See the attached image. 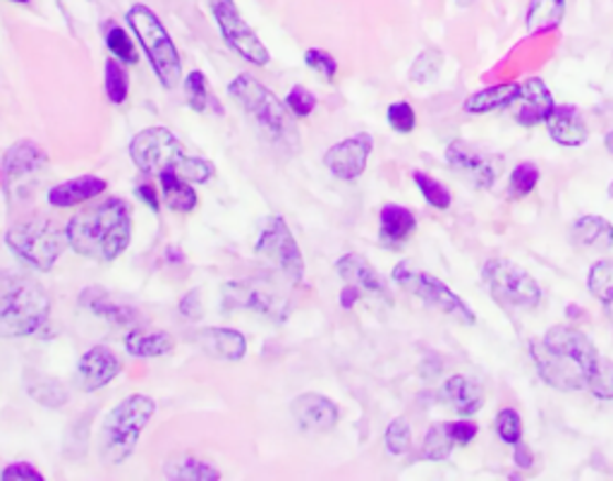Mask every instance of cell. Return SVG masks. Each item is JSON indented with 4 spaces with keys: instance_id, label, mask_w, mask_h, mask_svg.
<instances>
[{
    "instance_id": "obj_1",
    "label": "cell",
    "mask_w": 613,
    "mask_h": 481,
    "mask_svg": "<svg viewBox=\"0 0 613 481\" xmlns=\"http://www.w3.org/2000/svg\"><path fill=\"white\" fill-rule=\"evenodd\" d=\"M537 374L556 391L588 389L599 401H613V362L573 326H551L529 342Z\"/></svg>"
},
{
    "instance_id": "obj_2",
    "label": "cell",
    "mask_w": 613,
    "mask_h": 481,
    "mask_svg": "<svg viewBox=\"0 0 613 481\" xmlns=\"http://www.w3.org/2000/svg\"><path fill=\"white\" fill-rule=\"evenodd\" d=\"M67 244L92 261H116L132 240V209L125 199H108L92 211L77 214L65 228Z\"/></svg>"
},
{
    "instance_id": "obj_3",
    "label": "cell",
    "mask_w": 613,
    "mask_h": 481,
    "mask_svg": "<svg viewBox=\"0 0 613 481\" xmlns=\"http://www.w3.org/2000/svg\"><path fill=\"white\" fill-rule=\"evenodd\" d=\"M130 158L142 173L161 175L163 171H175L187 183H208L216 173L212 161L190 156L183 142L165 128H147L139 132L130 144Z\"/></svg>"
},
{
    "instance_id": "obj_4",
    "label": "cell",
    "mask_w": 613,
    "mask_h": 481,
    "mask_svg": "<svg viewBox=\"0 0 613 481\" xmlns=\"http://www.w3.org/2000/svg\"><path fill=\"white\" fill-rule=\"evenodd\" d=\"M228 94L249 116V120L264 132V136H269L276 146L290 151V154L300 149L295 116H292L290 108L283 101H278V96L264 87L261 81H257L249 73H240L228 85Z\"/></svg>"
},
{
    "instance_id": "obj_5",
    "label": "cell",
    "mask_w": 613,
    "mask_h": 481,
    "mask_svg": "<svg viewBox=\"0 0 613 481\" xmlns=\"http://www.w3.org/2000/svg\"><path fill=\"white\" fill-rule=\"evenodd\" d=\"M51 319V299L44 287L26 276L0 281V338L39 334Z\"/></svg>"
},
{
    "instance_id": "obj_6",
    "label": "cell",
    "mask_w": 613,
    "mask_h": 481,
    "mask_svg": "<svg viewBox=\"0 0 613 481\" xmlns=\"http://www.w3.org/2000/svg\"><path fill=\"white\" fill-rule=\"evenodd\" d=\"M153 412H157V403L142 393L125 397L122 403L108 412L99 436V456L104 464L118 467L132 456Z\"/></svg>"
},
{
    "instance_id": "obj_7",
    "label": "cell",
    "mask_w": 613,
    "mask_h": 481,
    "mask_svg": "<svg viewBox=\"0 0 613 481\" xmlns=\"http://www.w3.org/2000/svg\"><path fill=\"white\" fill-rule=\"evenodd\" d=\"M125 20H128L130 30L139 39V46L144 48L161 85L165 89H175L183 81V61H180L173 39L163 22L157 18V12L142 3H135Z\"/></svg>"
},
{
    "instance_id": "obj_8",
    "label": "cell",
    "mask_w": 613,
    "mask_h": 481,
    "mask_svg": "<svg viewBox=\"0 0 613 481\" xmlns=\"http://www.w3.org/2000/svg\"><path fill=\"white\" fill-rule=\"evenodd\" d=\"M65 230H58L46 216L22 218L6 232L10 252L36 271H51L65 250Z\"/></svg>"
},
{
    "instance_id": "obj_9",
    "label": "cell",
    "mask_w": 613,
    "mask_h": 481,
    "mask_svg": "<svg viewBox=\"0 0 613 481\" xmlns=\"http://www.w3.org/2000/svg\"><path fill=\"white\" fill-rule=\"evenodd\" d=\"M486 291L498 305L515 309H535L541 302V287L529 273L508 259H490L482 269Z\"/></svg>"
},
{
    "instance_id": "obj_10",
    "label": "cell",
    "mask_w": 613,
    "mask_h": 481,
    "mask_svg": "<svg viewBox=\"0 0 613 481\" xmlns=\"http://www.w3.org/2000/svg\"><path fill=\"white\" fill-rule=\"evenodd\" d=\"M394 281L402 287V291L420 297L424 305L453 316V319H458L460 324L472 326L477 321L475 311L467 307L465 299H460L449 285L439 281L437 276H431V273L412 269L408 261H400V264L394 269Z\"/></svg>"
},
{
    "instance_id": "obj_11",
    "label": "cell",
    "mask_w": 613,
    "mask_h": 481,
    "mask_svg": "<svg viewBox=\"0 0 613 481\" xmlns=\"http://www.w3.org/2000/svg\"><path fill=\"white\" fill-rule=\"evenodd\" d=\"M223 307L226 311H249L273 324H286L292 311L290 302L273 291L271 285L259 281H238L223 285Z\"/></svg>"
},
{
    "instance_id": "obj_12",
    "label": "cell",
    "mask_w": 613,
    "mask_h": 481,
    "mask_svg": "<svg viewBox=\"0 0 613 481\" xmlns=\"http://www.w3.org/2000/svg\"><path fill=\"white\" fill-rule=\"evenodd\" d=\"M255 250L257 254L267 256L273 266L281 269L290 283L300 285L304 281V256L300 252L298 240L292 238V230L281 216H269L261 223Z\"/></svg>"
},
{
    "instance_id": "obj_13",
    "label": "cell",
    "mask_w": 613,
    "mask_h": 481,
    "mask_svg": "<svg viewBox=\"0 0 613 481\" xmlns=\"http://www.w3.org/2000/svg\"><path fill=\"white\" fill-rule=\"evenodd\" d=\"M208 8L214 12V20L223 39H226V44L238 53L240 58L252 65H269V48L261 44L257 32L245 22L238 6H235V0H208Z\"/></svg>"
},
{
    "instance_id": "obj_14",
    "label": "cell",
    "mask_w": 613,
    "mask_h": 481,
    "mask_svg": "<svg viewBox=\"0 0 613 481\" xmlns=\"http://www.w3.org/2000/svg\"><path fill=\"white\" fill-rule=\"evenodd\" d=\"M445 161L458 173H463L467 181L480 189H492L504 171V158L496 154L472 146L467 142H451L445 149Z\"/></svg>"
},
{
    "instance_id": "obj_15",
    "label": "cell",
    "mask_w": 613,
    "mask_h": 481,
    "mask_svg": "<svg viewBox=\"0 0 613 481\" xmlns=\"http://www.w3.org/2000/svg\"><path fill=\"white\" fill-rule=\"evenodd\" d=\"M46 166H49V154L36 142L22 140L18 144H12L3 158V168H0V177H3V187L8 195L15 187H20L24 181L39 175Z\"/></svg>"
},
{
    "instance_id": "obj_16",
    "label": "cell",
    "mask_w": 613,
    "mask_h": 481,
    "mask_svg": "<svg viewBox=\"0 0 613 481\" xmlns=\"http://www.w3.org/2000/svg\"><path fill=\"white\" fill-rule=\"evenodd\" d=\"M374 142L369 134H355L351 140L338 142L336 146H331L324 156L326 168L338 177V181H357V177L365 173L367 161L372 156Z\"/></svg>"
},
{
    "instance_id": "obj_17",
    "label": "cell",
    "mask_w": 613,
    "mask_h": 481,
    "mask_svg": "<svg viewBox=\"0 0 613 481\" xmlns=\"http://www.w3.org/2000/svg\"><path fill=\"white\" fill-rule=\"evenodd\" d=\"M122 371V364L116 357V352L106 346H94L85 354L79 357L77 369H75V383L79 391L94 393L108 386Z\"/></svg>"
},
{
    "instance_id": "obj_18",
    "label": "cell",
    "mask_w": 613,
    "mask_h": 481,
    "mask_svg": "<svg viewBox=\"0 0 613 481\" xmlns=\"http://www.w3.org/2000/svg\"><path fill=\"white\" fill-rule=\"evenodd\" d=\"M292 417H295L302 431L324 434L338 424V407L326 395L302 393L290 405Z\"/></svg>"
},
{
    "instance_id": "obj_19",
    "label": "cell",
    "mask_w": 613,
    "mask_h": 481,
    "mask_svg": "<svg viewBox=\"0 0 613 481\" xmlns=\"http://www.w3.org/2000/svg\"><path fill=\"white\" fill-rule=\"evenodd\" d=\"M194 342L221 362H240L247 354V338L233 328H202L194 334Z\"/></svg>"
},
{
    "instance_id": "obj_20",
    "label": "cell",
    "mask_w": 613,
    "mask_h": 481,
    "mask_svg": "<svg viewBox=\"0 0 613 481\" xmlns=\"http://www.w3.org/2000/svg\"><path fill=\"white\" fill-rule=\"evenodd\" d=\"M79 305L116 326H135L139 321V311L135 307L122 305L120 299H116L114 295L106 293L104 287H96V285L79 293Z\"/></svg>"
},
{
    "instance_id": "obj_21",
    "label": "cell",
    "mask_w": 613,
    "mask_h": 481,
    "mask_svg": "<svg viewBox=\"0 0 613 481\" xmlns=\"http://www.w3.org/2000/svg\"><path fill=\"white\" fill-rule=\"evenodd\" d=\"M336 273L347 283L357 287L359 293H369L376 297H388L386 291V283L379 276V271H376L365 256L359 254H345L336 261Z\"/></svg>"
},
{
    "instance_id": "obj_22",
    "label": "cell",
    "mask_w": 613,
    "mask_h": 481,
    "mask_svg": "<svg viewBox=\"0 0 613 481\" xmlns=\"http://www.w3.org/2000/svg\"><path fill=\"white\" fill-rule=\"evenodd\" d=\"M547 128L551 140L561 146H582L590 140L588 122L573 106H556L547 118Z\"/></svg>"
},
{
    "instance_id": "obj_23",
    "label": "cell",
    "mask_w": 613,
    "mask_h": 481,
    "mask_svg": "<svg viewBox=\"0 0 613 481\" xmlns=\"http://www.w3.org/2000/svg\"><path fill=\"white\" fill-rule=\"evenodd\" d=\"M520 101H523V106L515 118H518L523 128H535V125H539V122H547V118L556 108L551 91L539 77H529L525 81L523 91H520Z\"/></svg>"
},
{
    "instance_id": "obj_24",
    "label": "cell",
    "mask_w": 613,
    "mask_h": 481,
    "mask_svg": "<svg viewBox=\"0 0 613 481\" xmlns=\"http://www.w3.org/2000/svg\"><path fill=\"white\" fill-rule=\"evenodd\" d=\"M106 189H108V183L101 181V177L82 175V177H75V181H67V183L51 187L46 199L51 206H55V209H69V206L85 204L94 197L104 195Z\"/></svg>"
},
{
    "instance_id": "obj_25",
    "label": "cell",
    "mask_w": 613,
    "mask_h": 481,
    "mask_svg": "<svg viewBox=\"0 0 613 481\" xmlns=\"http://www.w3.org/2000/svg\"><path fill=\"white\" fill-rule=\"evenodd\" d=\"M441 397L451 405L453 412H458V415H463V417L475 415V412H480L484 405L482 389L475 381H470L467 376H460V374L451 376L443 383Z\"/></svg>"
},
{
    "instance_id": "obj_26",
    "label": "cell",
    "mask_w": 613,
    "mask_h": 481,
    "mask_svg": "<svg viewBox=\"0 0 613 481\" xmlns=\"http://www.w3.org/2000/svg\"><path fill=\"white\" fill-rule=\"evenodd\" d=\"M523 85H498V87H486L482 91H475L467 96L463 103V111L472 116H486L494 111H504L510 103L520 99Z\"/></svg>"
},
{
    "instance_id": "obj_27",
    "label": "cell",
    "mask_w": 613,
    "mask_h": 481,
    "mask_svg": "<svg viewBox=\"0 0 613 481\" xmlns=\"http://www.w3.org/2000/svg\"><path fill=\"white\" fill-rule=\"evenodd\" d=\"M570 238L580 247L606 252L613 247V226L602 216H582L570 226Z\"/></svg>"
},
{
    "instance_id": "obj_28",
    "label": "cell",
    "mask_w": 613,
    "mask_h": 481,
    "mask_svg": "<svg viewBox=\"0 0 613 481\" xmlns=\"http://www.w3.org/2000/svg\"><path fill=\"white\" fill-rule=\"evenodd\" d=\"M379 223H381V238L388 244L406 242L417 230L415 214L410 209H406V206H398V204H386L384 206L381 216H379Z\"/></svg>"
},
{
    "instance_id": "obj_29",
    "label": "cell",
    "mask_w": 613,
    "mask_h": 481,
    "mask_svg": "<svg viewBox=\"0 0 613 481\" xmlns=\"http://www.w3.org/2000/svg\"><path fill=\"white\" fill-rule=\"evenodd\" d=\"M566 0H529L527 6V32L545 34L563 22Z\"/></svg>"
},
{
    "instance_id": "obj_30",
    "label": "cell",
    "mask_w": 613,
    "mask_h": 481,
    "mask_svg": "<svg viewBox=\"0 0 613 481\" xmlns=\"http://www.w3.org/2000/svg\"><path fill=\"white\" fill-rule=\"evenodd\" d=\"M161 189H163L165 206L178 214H190L200 201L197 192H194L185 177H180L175 171L161 173Z\"/></svg>"
},
{
    "instance_id": "obj_31",
    "label": "cell",
    "mask_w": 613,
    "mask_h": 481,
    "mask_svg": "<svg viewBox=\"0 0 613 481\" xmlns=\"http://www.w3.org/2000/svg\"><path fill=\"white\" fill-rule=\"evenodd\" d=\"M173 348H175L173 336L163 331L147 334L135 328V331H130L128 338H125V350H128L132 357H142V360H147V357H163L173 352Z\"/></svg>"
},
{
    "instance_id": "obj_32",
    "label": "cell",
    "mask_w": 613,
    "mask_h": 481,
    "mask_svg": "<svg viewBox=\"0 0 613 481\" xmlns=\"http://www.w3.org/2000/svg\"><path fill=\"white\" fill-rule=\"evenodd\" d=\"M163 474L169 479H187V481H218L223 477L214 464H208V462H204L200 458H192V456L173 458L169 464L163 467Z\"/></svg>"
},
{
    "instance_id": "obj_33",
    "label": "cell",
    "mask_w": 613,
    "mask_h": 481,
    "mask_svg": "<svg viewBox=\"0 0 613 481\" xmlns=\"http://www.w3.org/2000/svg\"><path fill=\"white\" fill-rule=\"evenodd\" d=\"M185 96L187 103L194 113H206L212 111L214 116H223V106L214 99L212 87H208L204 73H190L185 77Z\"/></svg>"
},
{
    "instance_id": "obj_34",
    "label": "cell",
    "mask_w": 613,
    "mask_h": 481,
    "mask_svg": "<svg viewBox=\"0 0 613 481\" xmlns=\"http://www.w3.org/2000/svg\"><path fill=\"white\" fill-rule=\"evenodd\" d=\"M588 287L592 297L606 309L613 319V261H596L588 273Z\"/></svg>"
},
{
    "instance_id": "obj_35",
    "label": "cell",
    "mask_w": 613,
    "mask_h": 481,
    "mask_svg": "<svg viewBox=\"0 0 613 481\" xmlns=\"http://www.w3.org/2000/svg\"><path fill=\"white\" fill-rule=\"evenodd\" d=\"M26 393H30L34 401L44 407H63L69 397L61 381L41 376V374L26 376Z\"/></svg>"
},
{
    "instance_id": "obj_36",
    "label": "cell",
    "mask_w": 613,
    "mask_h": 481,
    "mask_svg": "<svg viewBox=\"0 0 613 481\" xmlns=\"http://www.w3.org/2000/svg\"><path fill=\"white\" fill-rule=\"evenodd\" d=\"M104 89L110 103H125L128 101V94H130V79L128 73L122 70V65L116 58H108L106 67H104Z\"/></svg>"
},
{
    "instance_id": "obj_37",
    "label": "cell",
    "mask_w": 613,
    "mask_h": 481,
    "mask_svg": "<svg viewBox=\"0 0 613 481\" xmlns=\"http://www.w3.org/2000/svg\"><path fill=\"white\" fill-rule=\"evenodd\" d=\"M453 448H455V444H453L449 429H445V424L431 426L424 436V444H422V458L429 462H443L451 458Z\"/></svg>"
},
{
    "instance_id": "obj_38",
    "label": "cell",
    "mask_w": 613,
    "mask_h": 481,
    "mask_svg": "<svg viewBox=\"0 0 613 481\" xmlns=\"http://www.w3.org/2000/svg\"><path fill=\"white\" fill-rule=\"evenodd\" d=\"M412 181H415L417 187H420L422 197L431 206H434V209H439V211L449 209V206H451V192H449V187H445L443 183H439L437 177H431V175H427L422 171H412Z\"/></svg>"
},
{
    "instance_id": "obj_39",
    "label": "cell",
    "mask_w": 613,
    "mask_h": 481,
    "mask_svg": "<svg viewBox=\"0 0 613 481\" xmlns=\"http://www.w3.org/2000/svg\"><path fill=\"white\" fill-rule=\"evenodd\" d=\"M384 444H386L388 456H394V458L406 456L412 446V429L406 417H396L391 424H388Z\"/></svg>"
},
{
    "instance_id": "obj_40",
    "label": "cell",
    "mask_w": 613,
    "mask_h": 481,
    "mask_svg": "<svg viewBox=\"0 0 613 481\" xmlns=\"http://www.w3.org/2000/svg\"><path fill=\"white\" fill-rule=\"evenodd\" d=\"M443 67V56H441V51L437 48H427L422 51L420 56H417V61L412 63L410 67V79L415 81V85H429V81H434L439 70Z\"/></svg>"
},
{
    "instance_id": "obj_41",
    "label": "cell",
    "mask_w": 613,
    "mask_h": 481,
    "mask_svg": "<svg viewBox=\"0 0 613 481\" xmlns=\"http://www.w3.org/2000/svg\"><path fill=\"white\" fill-rule=\"evenodd\" d=\"M106 48L110 51V56H114L116 61L120 63H128V65H135L137 63V51H135V44H132V39L130 34L122 30V26L114 24L110 30L106 32Z\"/></svg>"
},
{
    "instance_id": "obj_42",
    "label": "cell",
    "mask_w": 613,
    "mask_h": 481,
    "mask_svg": "<svg viewBox=\"0 0 613 481\" xmlns=\"http://www.w3.org/2000/svg\"><path fill=\"white\" fill-rule=\"evenodd\" d=\"M539 183V168L535 163H520L518 168L510 173V183H508V192L510 199H523L533 192Z\"/></svg>"
},
{
    "instance_id": "obj_43",
    "label": "cell",
    "mask_w": 613,
    "mask_h": 481,
    "mask_svg": "<svg viewBox=\"0 0 613 481\" xmlns=\"http://www.w3.org/2000/svg\"><path fill=\"white\" fill-rule=\"evenodd\" d=\"M496 431L501 441L508 446H518L523 441V419L515 409L506 407L496 415Z\"/></svg>"
},
{
    "instance_id": "obj_44",
    "label": "cell",
    "mask_w": 613,
    "mask_h": 481,
    "mask_svg": "<svg viewBox=\"0 0 613 481\" xmlns=\"http://www.w3.org/2000/svg\"><path fill=\"white\" fill-rule=\"evenodd\" d=\"M304 63H306V67H310V70L319 73L326 81H333V79H336V75H338L336 58H333L331 53H326L322 48H310V51H306L304 53Z\"/></svg>"
},
{
    "instance_id": "obj_45",
    "label": "cell",
    "mask_w": 613,
    "mask_h": 481,
    "mask_svg": "<svg viewBox=\"0 0 613 481\" xmlns=\"http://www.w3.org/2000/svg\"><path fill=\"white\" fill-rule=\"evenodd\" d=\"M388 125H391L400 134H410L417 125V116L412 106L406 101H398L388 106Z\"/></svg>"
},
{
    "instance_id": "obj_46",
    "label": "cell",
    "mask_w": 613,
    "mask_h": 481,
    "mask_svg": "<svg viewBox=\"0 0 613 481\" xmlns=\"http://www.w3.org/2000/svg\"><path fill=\"white\" fill-rule=\"evenodd\" d=\"M286 106L295 118H306L312 116V111L316 108V96L306 87H292L286 99Z\"/></svg>"
},
{
    "instance_id": "obj_47",
    "label": "cell",
    "mask_w": 613,
    "mask_h": 481,
    "mask_svg": "<svg viewBox=\"0 0 613 481\" xmlns=\"http://www.w3.org/2000/svg\"><path fill=\"white\" fill-rule=\"evenodd\" d=\"M445 429H449L455 446H467L475 441L480 426L475 422H451V424H445Z\"/></svg>"
},
{
    "instance_id": "obj_48",
    "label": "cell",
    "mask_w": 613,
    "mask_h": 481,
    "mask_svg": "<svg viewBox=\"0 0 613 481\" xmlns=\"http://www.w3.org/2000/svg\"><path fill=\"white\" fill-rule=\"evenodd\" d=\"M0 479H6V481H26V479H32V481H44V474H41L39 470H34V467L30 462H15V464H8L3 474H0Z\"/></svg>"
},
{
    "instance_id": "obj_49",
    "label": "cell",
    "mask_w": 613,
    "mask_h": 481,
    "mask_svg": "<svg viewBox=\"0 0 613 481\" xmlns=\"http://www.w3.org/2000/svg\"><path fill=\"white\" fill-rule=\"evenodd\" d=\"M180 314L185 316L190 321H197L202 316V302H200V291L187 293L183 299H180Z\"/></svg>"
},
{
    "instance_id": "obj_50",
    "label": "cell",
    "mask_w": 613,
    "mask_h": 481,
    "mask_svg": "<svg viewBox=\"0 0 613 481\" xmlns=\"http://www.w3.org/2000/svg\"><path fill=\"white\" fill-rule=\"evenodd\" d=\"M137 197L142 199L153 214H159V209H161V204H159V192L153 189L151 185H139V187H137Z\"/></svg>"
},
{
    "instance_id": "obj_51",
    "label": "cell",
    "mask_w": 613,
    "mask_h": 481,
    "mask_svg": "<svg viewBox=\"0 0 613 481\" xmlns=\"http://www.w3.org/2000/svg\"><path fill=\"white\" fill-rule=\"evenodd\" d=\"M515 464L523 467V470H529V467H533V452H529L523 444H518V450H515Z\"/></svg>"
},
{
    "instance_id": "obj_52",
    "label": "cell",
    "mask_w": 613,
    "mask_h": 481,
    "mask_svg": "<svg viewBox=\"0 0 613 481\" xmlns=\"http://www.w3.org/2000/svg\"><path fill=\"white\" fill-rule=\"evenodd\" d=\"M357 297H359V291L357 287H353V285H347L345 291H343V295H341V305L345 307V309H351L355 302H357Z\"/></svg>"
},
{
    "instance_id": "obj_53",
    "label": "cell",
    "mask_w": 613,
    "mask_h": 481,
    "mask_svg": "<svg viewBox=\"0 0 613 481\" xmlns=\"http://www.w3.org/2000/svg\"><path fill=\"white\" fill-rule=\"evenodd\" d=\"M604 146L613 154V132H606V136H604Z\"/></svg>"
},
{
    "instance_id": "obj_54",
    "label": "cell",
    "mask_w": 613,
    "mask_h": 481,
    "mask_svg": "<svg viewBox=\"0 0 613 481\" xmlns=\"http://www.w3.org/2000/svg\"><path fill=\"white\" fill-rule=\"evenodd\" d=\"M455 3H458L460 8H470L472 3H475V0H455Z\"/></svg>"
},
{
    "instance_id": "obj_55",
    "label": "cell",
    "mask_w": 613,
    "mask_h": 481,
    "mask_svg": "<svg viewBox=\"0 0 613 481\" xmlns=\"http://www.w3.org/2000/svg\"><path fill=\"white\" fill-rule=\"evenodd\" d=\"M10 3H20V6H26V3H32V0H10Z\"/></svg>"
},
{
    "instance_id": "obj_56",
    "label": "cell",
    "mask_w": 613,
    "mask_h": 481,
    "mask_svg": "<svg viewBox=\"0 0 613 481\" xmlns=\"http://www.w3.org/2000/svg\"><path fill=\"white\" fill-rule=\"evenodd\" d=\"M609 197H611V199H613V183H611V185H609Z\"/></svg>"
}]
</instances>
